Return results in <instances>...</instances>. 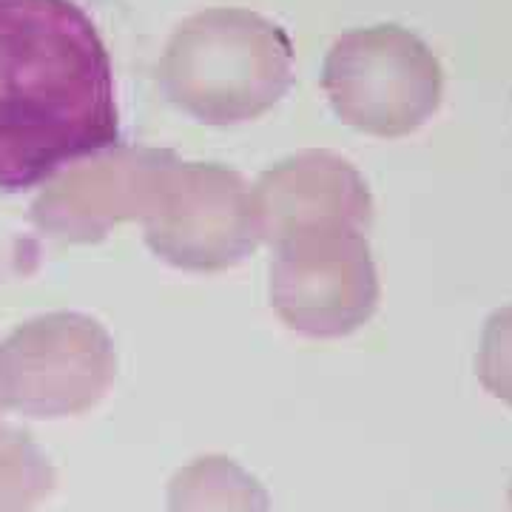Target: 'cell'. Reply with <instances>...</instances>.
I'll return each mask as SVG.
<instances>
[{"mask_svg":"<svg viewBox=\"0 0 512 512\" xmlns=\"http://www.w3.org/2000/svg\"><path fill=\"white\" fill-rule=\"evenodd\" d=\"M165 148L111 146L57 171L32 202V222L57 242H100L114 225L143 220L165 168Z\"/></svg>","mask_w":512,"mask_h":512,"instance_id":"52a82bcc","label":"cell"},{"mask_svg":"<svg viewBox=\"0 0 512 512\" xmlns=\"http://www.w3.org/2000/svg\"><path fill=\"white\" fill-rule=\"evenodd\" d=\"M120 143L114 69L74 0H0V191L20 194Z\"/></svg>","mask_w":512,"mask_h":512,"instance_id":"6da1fadb","label":"cell"},{"mask_svg":"<svg viewBox=\"0 0 512 512\" xmlns=\"http://www.w3.org/2000/svg\"><path fill=\"white\" fill-rule=\"evenodd\" d=\"M271 305L296 333L342 339L379 308V274L365 231H308L274 245Z\"/></svg>","mask_w":512,"mask_h":512,"instance_id":"8992f818","label":"cell"},{"mask_svg":"<svg viewBox=\"0 0 512 512\" xmlns=\"http://www.w3.org/2000/svg\"><path fill=\"white\" fill-rule=\"evenodd\" d=\"M165 512H274L265 484L228 456L183 464L165 493Z\"/></svg>","mask_w":512,"mask_h":512,"instance_id":"9c48e42d","label":"cell"},{"mask_svg":"<svg viewBox=\"0 0 512 512\" xmlns=\"http://www.w3.org/2000/svg\"><path fill=\"white\" fill-rule=\"evenodd\" d=\"M148 248L180 271L217 274L262 242L254 191L234 168L174 157L143 217Z\"/></svg>","mask_w":512,"mask_h":512,"instance_id":"5b68a950","label":"cell"},{"mask_svg":"<svg viewBox=\"0 0 512 512\" xmlns=\"http://www.w3.org/2000/svg\"><path fill=\"white\" fill-rule=\"evenodd\" d=\"M6 410V390H3V367H0V413Z\"/></svg>","mask_w":512,"mask_h":512,"instance_id":"7c38bea8","label":"cell"},{"mask_svg":"<svg viewBox=\"0 0 512 512\" xmlns=\"http://www.w3.org/2000/svg\"><path fill=\"white\" fill-rule=\"evenodd\" d=\"M322 89L342 123L373 137H404L439 111L444 72L419 35L382 23L330 46Z\"/></svg>","mask_w":512,"mask_h":512,"instance_id":"3957f363","label":"cell"},{"mask_svg":"<svg viewBox=\"0 0 512 512\" xmlns=\"http://www.w3.org/2000/svg\"><path fill=\"white\" fill-rule=\"evenodd\" d=\"M510 507H512V487H510Z\"/></svg>","mask_w":512,"mask_h":512,"instance_id":"4fadbf2b","label":"cell"},{"mask_svg":"<svg viewBox=\"0 0 512 512\" xmlns=\"http://www.w3.org/2000/svg\"><path fill=\"white\" fill-rule=\"evenodd\" d=\"M251 191L259 237L271 248L308 231H365L373 220L365 177L333 151H299L271 165Z\"/></svg>","mask_w":512,"mask_h":512,"instance_id":"ba28073f","label":"cell"},{"mask_svg":"<svg viewBox=\"0 0 512 512\" xmlns=\"http://www.w3.org/2000/svg\"><path fill=\"white\" fill-rule=\"evenodd\" d=\"M55 487V464L32 433L0 421V512H35Z\"/></svg>","mask_w":512,"mask_h":512,"instance_id":"30bf717a","label":"cell"},{"mask_svg":"<svg viewBox=\"0 0 512 512\" xmlns=\"http://www.w3.org/2000/svg\"><path fill=\"white\" fill-rule=\"evenodd\" d=\"M6 410L26 419L83 416L117 379L109 330L86 313L57 311L23 322L0 342Z\"/></svg>","mask_w":512,"mask_h":512,"instance_id":"277c9868","label":"cell"},{"mask_svg":"<svg viewBox=\"0 0 512 512\" xmlns=\"http://www.w3.org/2000/svg\"><path fill=\"white\" fill-rule=\"evenodd\" d=\"M160 86L205 126L248 123L291 92V37L251 9H205L168 37Z\"/></svg>","mask_w":512,"mask_h":512,"instance_id":"7a4b0ae2","label":"cell"},{"mask_svg":"<svg viewBox=\"0 0 512 512\" xmlns=\"http://www.w3.org/2000/svg\"><path fill=\"white\" fill-rule=\"evenodd\" d=\"M476 370L484 390L512 407V305L487 319Z\"/></svg>","mask_w":512,"mask_h":512,"instance_id":"8fae6325","label":"cell"}]
</instances>
